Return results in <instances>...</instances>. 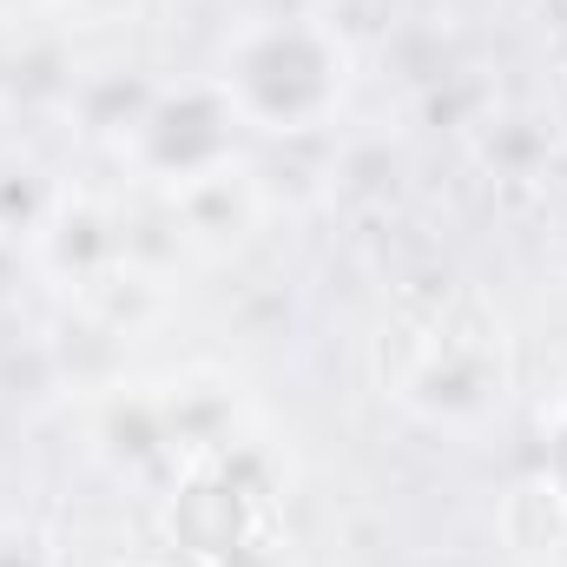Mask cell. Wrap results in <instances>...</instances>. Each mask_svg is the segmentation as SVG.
Instances as JSON below:
<instances>
[{
  "label": "cell",
  "mask_w": 567,
  "mask_h": 567,
  "mask_svg": "<svg viewBox=\"0 0 567 567\" xmlns=\"http://www.w3.org/2000/svg\"><path fill=\"white\" fill-rule=\"evenodd\" d=\"M93 455L126 482H178L192 462L231 442V390L205 377L120 383L86 416Z\"/></svg>",
  "instance_id": "3"
},
{
  "label": "cell",
  "mask_w": 567,
  "mask_h": 567,
  "mask_svg": "<svg viewBox=\"0 0 567 567\" xmlns=\"http://www.w3.org/2000/svg\"><path fill=\"white\" fill-rule=\"evenodd\" d=\"M165 198H172L178 245L212 258V265L238 258L258 238V225H265V185H258V172L245 158H225L218 172H205V178H192V185H178Z\"/></svg>",
  "instance_id": "7"
},
{
  "label": "cell",
  "mask_w": 567,
  "mask_h": 567,
  "mask_svg": "<svg viewBox=\"0 0 567 567\" xmlns=\"http://www.w3.org/2000/svg\"><path fill=\"white\" fill-rule=\"evenodd\" d=\"M0 567H53V561H47V548H40L33 535H20V528H0Z\"/></svg>",
  "instance_id": "13"
},
{
  "label": "cell",
  "mask_w": 567,
  "mask_h": 567,
  "mask_svg": "<svg viewBox=\"0 0 567 567\" xmlns=\"http://www.w3.org/2000/svg\"><path fill=\"white\" fill-rule=\"evenodd\" d=\"M212 86L225 93L231 120L265 140H310L337 126L357 86L350 33L317 7H271L245 13L212 60Z\"/></svg>",
  "instance_id": "2"
},
{
  "label": "cell",
  "mask_w": 567,
  "mask_h": 567,
  "mask_svg": "<svg viewBox=\"0 0 567 567\" xmlns=\"http://www.w3.org/2000/svg\"><path fill=\"white\" fill-rule=\"evenodd\" d=\"M120 158L165 192L238 158V120H231L225 93L212 86V73L192 86H158L152 106L140 113V126H133V140L120 145Z\"/></svg>",
  "instance_id": "5"
},
{
  "label": "cell",
  "mask_w": 567,
  "mask_h": 567,
  "mask_svg": "<svg viewBox=\"0 0 567 567\" xmlns=\"http://www.w3.org/2000/svg\"><path fill=\"white\" fill-rule=\"evenodd\" d=\"M80 27H133L152 0H60Z\"/></svg>",
  "instance_id": "12"
},
{
  "label": "cell",
  "mask_w": 567,
  "mask_h": 567,
  "mask_svg": "<svg viewBox=\"0 0 567 567\" xmlns=\"http://www.w3.org/2000/svg\"><path fill=\"white\" fill-rule=\"evenodd\" d=\"M522 567H567V561H555V555H528Z\"/></svg>",
  "instance_id": "14"
},
{
  "label": "cell",
  "mask_w": 567,
  "mask_h": 567,
  "mask_svg": "<svg viewBox=\"0 0 567 567\" xmlns=\"http://www.w3.org/2000/svg\"><path fill=\"white\" fill-rule=\"evenodd\" d=\"M152 80L145 73H100L93 86H80V120H86V133L93 140H106L113 152L133 140V126H140V113L152 106Z\"/></svg>",
  "instance_id": "10"
},
{
  "label": "cell",
  "mask_w": 567,
  "mask_h": 567,
  "mask_svg": "<svg viewBox=\"0 0 567 567\" xmlns=\"http://www.w3.org/2000/svg\"><path fill=\"white\" fill-rule=\"evenodd\" d=\"M133 567H145V561H133Z\"/></svg>",
  "instance_id": "15"
},
{
  "label": "cell",
  "mask_w": 567,
  "mask_h": 567,
  "mask_svg": "<svg viewBox=\"0 0 567 567\" xmlns=\"http://www.w3.org/2000/svg\"><path fill=\"white\" fill-rule=\"evenodd\" d=\"M542 488L567 515V390L555 396V410H542Z\"/></svg>",
  "instance_id": "11"
},
{
  "label": "cell",
  "mask_w": 567,
  "mask_h": 567,
  "mask_svg": "<svg viewBox=\"0 0 567 567\" xmlns=\"http://www.w3.org/2000/svg\"><path fill=\"white\" fill-rule=\"evenodd\" d=\"M475 158H482L495 178H535V172L555 158V120L535 113V106L488 113L482 133H475Z\"/></svg>",
  "instance_id": "8"
},
{
  "label": "cell",
  "mask_w": 567,
  "mask_h": 567,
  "mask_svg": "<svg viewBox=\"0 0 567 567\" xmlns=\"http://www.w3.org/2000/svg\"><path fill=\"white\" fill-rule=\"evenodd\" d=\"M53 205H60V185L33 158L0 152V245H27L33 251V238L47 231Z\"/></svg>",
  "instance_id": "9"
},
{
  "label": "cell",
  "mask_w": 567,
  "mask_h": 567,
  "mask_svg": "<svg viewBox=\"0 0 567 567\" xmlns=\"http://www.w3.org/2000/svg\"><path fill=\"white\" fill-rule=\"evenodd\" d=\"M383 396L435 435H482L515 396V337L502 310L442 284L383 323Z\"/></svg>",
  "instance_id": "1"
},
{
  "label": "cell",
  "mask_w": 567,
  "mask_h": 567,
  "mask_svg": "<svg viewBox=\"0 0 567 567\" xmlns=\"http://www.w3.org/2000/svg\"><path fill=\"white\" fill-rule=\"evenodd\" d=\"M165 522H172V542L198 567H225V561H238V555L265 548V535H271V495H265V482L245 475V462L225 442V449H212L205 462H192L172 482Z\"/></svg>",
  "instance_id": "4"
},
{
  "label": "cell",
  "mask_w": 567,
  "mask_h": 567,
  "mask_svg": "<svg viewBox=\"0 0 567 567\" xmlns=\"http://www.w3.org/2000/svg\"><path fill=\"white\" fill-rule=\"evenodd\" d=\"M33 265L60 290H106L126 265V218L93 192H60L47 231L33 238Z\"/></svg>",
  "instance_id": "6"
}]
</instances>
